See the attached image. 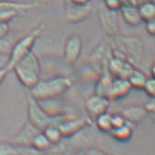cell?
<instances>
[{"label": "cell", "instance_id": "8992f818", "mask_svg": "<svg viewBox=\"0 0 155 155\" xmlns=\"http://www.w3.org/2000/svg\"><path fill=\"white\" fill-rule=\"evenodd\" d=\"M98 15L102 31L107 37L112 38L120 35V24L117 12L107 9L101 4L98 8Z\"/></svg>", "mask_w": 155, "mask_h": 155}, {"label": "cell", "instance_id": "7a4b0ae2", "mask_svg": "<svg viewBox=\"0 0 155 155\" xmlns=\"http://www.w3.org/2000/svg\"><path fill=\"white\" fill-rule=\"evenodd\" d=\"M45 28V24H38L34 28H32V30H30L28 33L24 35L14 44H12L10 52L8 54V62L5 65L9 71L12 70V68L18 62H19L28 54L32 52L36 41L41 36Z\"/></svg>", "mask_w": 155, "mask_h": 155}, {"label": "cell", "instance_id": "44dd1931", "mask_svg": "<svg viewBox=\"0 0 155 155\" xmlns=\"http://www.w3.org/2000/svg\"><path fill=\"white\" fill-rule=\"evenodd\" d=\"M94 123L96 128L104 133H110V130H112V125H111V113L109 111H106L104 113L100 114L97 116L94 120Z\"/></svg>", "mask_w": 155, "mask_h": 155}, {"label": "cell", "instance_id": "8fae6325", "mask_svg": "<svg viewBox=\"0 0 155 155\" xmlns=\"http://www.w3.org/2000/svg\"><path fill=\"white\" fill-rule=\"evenodd\" d=\"M131 90L132 89L126 79L119 78V77H113L110 91L108 94V99L110 101L121 100L127 97Z\"/></svg>", "mask_w": 155, "mask_h": 155}, {"label": "cell", "instance_id": "5b68a950", "mask_svg": "<svg viewBox=\"0 0 155 155\" xmlns=\"http://www.w3.org/2000/svg\"><path fill=\"white\" fill-rule=\"evenodd\" d=\"M92 125V120L68 113L57 126L61 130L63 138H70L82 129Z\"/></svg>", "mask_w": 155, "mask_h": 155}, {"label": "cell", "instance_id": "ac0fdd59", "mask_svg": "<svg viewBox=\"0 0 155 155\" xmlns=\"http://www.w3.org/2000/svg\"><path fill=\"white\" fill-rule=\"evenodd\" d=\"M115 140L124 143L127 142L129 140H130V139L132 138L133 135V125L126 122L124 125L116 128V129H112L110 130V132L109 133Z\"/></svg>", "mask_w": 155, "mask_h": 155}, {"label": "cell", "instance_id": "9a60e30c", "mask_svg": "<svg viewBox=\"0 0 155 155\" xmlns=\"http://www.w3.org/2000/svg\"><path fill=\"white\" fill-rule=\"evenodd\" d=\"M101 73L96 81L95 84V93L101 96H104L108 98V94L110 91V88L111 85V81L113 76L109 72L107 67L101 69Z\"/></svg>", "mask_w": 155, "mask_h": 155}, {"label": "cell", "instance_id": "3957f363", "mask_svg": "<svg viewBox=\"0 0 155 155\" xmlns=\"http://www.w3.org/2000/svg\"><path fill=\"white\" fill-rule=\"evenodd\" d=\"M11 71L15 72L18 81L29 91L40 80L41 68L39 59L32 51L18 62Z\"/></svg>", "mask_w": 155, "mask_h": 155}, {"label": "cell", "instance_id": "5bb4252c", "mask_svg": "<svg viewBox=\"0 0 155 155\" xmlns=\"http://www.w3.org/2000/svg\"><path fill=\"white\" fill-rule=\"evenodd\" d=\"M121 14V17L126 24L131 27H138L142 23V20L140 17L138 7L134 4H123L120 9L119 10Z\"/></svg>", "mask_w": 155, "mask_h": 155}, {"label": "cell", "instance_id": "4316f807", "mask_svg": "<svg viewBox=\"0 0 155 155\" xmlns=\"http://www.w3.org/2000/svg\"><path fill=\"white\" fill-rule=\"evenodd\" d=\"M102 5L109 10L118 12L123 5L121 0H101Z\"/></svg>", "mask_w": 155, "mask_h": 155}, {"label": "cell", "instance_id": "4dcf8cb0", "mask_svg": "<svg viewBox=\"0 0 155 155\" xmlns=\"http://www.w3.org/2000/svg\"><path fill=\"white\" fill-rule=\"evenodd\" d=\"M145 29H146V32L150 37H154V35H155V19H150V20L145 21Z\"/></svg>", "mask_w": 155, "mask_h": 155}, {"label": "cell", "instance_id": "d590c367", "mask_svg": "<svg viewBox=\"0 0 155 155\" xmlns=\"http://www.w3.org/2000/svg\"><path fill=\"white\" fill-rule=\"evenodd\" d=\"M149 77L150 78H154L155 79V62L153 61L150 66V68H149Z\"/></svg>", "mask_w": 155, "mask_h": 155}, {"label": "cell", "instance_id": "d4e9b609", "mask_svg": "<svg viewBox=\"0 0 155 155\" xmlns=\"http://www.w3.org/2000/svg\"><path fill=\"white\" fill-rule=\"evenodd\" d=\"M23 13L14 10V9H4L0 8V22H5V23H9L16 18L21 16Z\"/></svg>", "mask_w": 155, "mask_h": 155}, {"label": "cell", "instance_id": "277c9868", "mask_svg": "<svg viewBox=\"0 0 155 155\" xmlns=\"http://www.w3.org/2000/svg\"><path fill=\"white\" fill-rule=\"evenodd\" d=\"M28 121L35 127L42 130L45 127L54 124L58 125L68 114L51 117L49 116L39 105L37 100H35L29 93L28 94Z\"/></svg>", "mask_w": 155, "mask_h": 155}, {"label": "cell", "instance_id": "83f0119b", "mask_svg": "<svg viewBox=\"0 0 155 155\" xmlns=\"http://www.w3.org/2000/svg\"><path fill=\"white\" fill-rule=\"evenodd\" d=\"M126 120L121 113H111V125L112 129L119 128L126 123Z\"/></svg>", "mask_w": 155, "mask_h": 155}, {"label": "cell", "instance_id": "f546056e", "mask_svg": "<svg viewBox=\"0 0 155 155\" xmlns=\"http://www.w3.org/2000/svg\"><path fill=\"white\" fill-rule=\"evenodd\" d=\"M143 108H144L145 111L147 112V114H150V115L154 114V112H155V101H154V98H150V100L144 103Z\"/></svg>", "mask_w": 155, "mask_h": 155}, {"label": "cell", "instance_id": "52a82bcc", "mask_svg": "<svg viewBox=\"0 0 155 155\" xmlns=\"http://www.w3.org/2000/svg\"><path fill=\"white\" fill-rule=\"evenodd\" d=\"M93 2L85 5H74L65 2V19L68 24H79L90 18L93 11Z\"/></svg>", "mask_w": 155, "mask_h": 155}, {"label": "cell", "instance_id": "7c38bea8", "mask_svg": "<svg viewBox=\"0 0 155 155\" xmlns=\"http://www.w3.org/2000/svg\"><path fill=\"white\" fill-rule=\"evenodd\" d=\"M111 57L110 47L106 43H101L91 54V62L93 66L101 68V69L107 67V63Z\"/></svg>", "mask_w": 155, "mask_h": 155}, {"label": "cell", "instance_id": "7402d4cb", "mask_svg": "<svg viewBox=\"0 0 155 155\" xmlns=\"http://www.w3.org/2000/svg\"><path fill=\"white\" fill-rule=\"evenodd\" d=\"M53 145L51 144V142L48 140V138L44 135V133L41 130L36 135V137L32 140L30 148H32L34 150L38 152H43L48 150Z\"/></svg>", "mask_w": 155, "mask_h": 155}, {"label": "cell", "instance_id": "836d02e7", "mask_svg": "<svg viewBox=\"0 0 155 155\" xmlns=\"http://www.w3.org/2000/svg\"><path fill=\"white\" fill-rule=\"evenodd\" d=\"M86 155H107L104 151L98 149H89L86 150Z\"/></svg>", "mask_w": 155, "mask_h": 155}, {"label": "cell", "instance_id": "603a6c76", "mask_svg": "<svg viewBox=\"0 0 155 155\" xmlns=\"http://www.w3.org/2000/svg\"><path fill=\"white\" fill-rule=\"evenodd\" d=\"M42 132L48 138V140L51 142L52 145H56V144L59 143L63 138L61 130H59V128L57 125H54V124L45 127L42 130Z\"/></svg>", "mask_w": 155, "mask_h": 155}, {"label": "cell", "instance_id": "e0dca14e", "mask_svg": "<svg viewBox=\"0 0 155 155\" xmlns=\"http://www.w3.org/2000/svg\"><path fill=\"white\" fill-rule=\"evenodd\" d=\"M38 7V2H26V1H16V0H0V8L4 9H14L21 13L35 9Z\"/></svg>", "mask_w": 155, "mask_h": 155}, {"label": "cell", "instance_id": "ba28073f", "mask_svg": "<svg viewBox=\"0 0 155 155\" xmlns=\"http://www.w3.org/2000/svg\"><path fill=\"white\" fill-rule=\"evenodd\" d=\"M82 51V40L78 34L70 35L64 45L63 58L68 65L75 64L80 58Z\"/></svg>", "mask_w": 155, "mask_h": 155}, {"label": "cell", "instance_id": "2e32d148", "mask_svg": "<svg viewBox=\"0 0 155 155\" xmlns=\"http://www.w3.org/2000/svg\"><path fill=\"white\" fill-rule=\"evenodd\" d=\"M38 102L39 103L41 108L51 117H58V116H61V115H65L68 113L64 110L63 104L59 101V98L38 101Z\"/></svg>", "mask_w": 155, "mask_h": 155}, {"label": "cell", "instance_id": "f1b7e54d", "mask_svg": "<svg viewBox=\"0 0 155 155\" xmlns=\"http://www.w3.org/2000/svg\"><path fill=\"white\" fill-rule=\"evenodd\" d=\"M12 47V43L6 39V38H0V54H7L8 55Z\"/></svg>", "mask_w": 155, "mask_h": 155}, {"label": "cell", "instance_id": "d6986e66", "mask_svg": "<svg viewBox=\"0 0 155 155\" xmlns=\"http://www.w3.org/2000/svg\"><path fill=\"white\" fill-rule=\"evenodd\" d=\"M137 7L142 22L155 18V4L153 0H142Z\"/></svg>", "mask_w": 155, "mask_h": 155}, {"label": "cell", "instance_id": "1f68e13d", "mask_svg": "<svg viewBox=\"0 0 155 155\" xmlns=\"http://www.w3.org/2000/svg\"><path fill=\"white\" fill-rule=\"evenodd\" d=\"M10 27L9 23L0 22V38H6L9 34Z\"/></svg>", "mask_w": 155, "mask_h": 155}, {"label": "cell", "instance_id": "4fadbf2b", "mask_svg": "<svg viewBox=\"0 0 155 155\" xmlns=\"http://www.w3.org/2000/svg\"><path fill=\"white\" fill-rule=\"evenodd\" d=\"M120 113L122 114L126 121L133 126L140 123L148 115L143 106L140 105H130L129 107H126L122 110Z\"/></svg>", "mask_w": 155, "mask_h": 155}, {"label": "cell", "instance_id": "e575fe53", "mask_svg": "<svg viewBox=\"0 0 155 155\" xmlns=\"http://www.w3.org/2000/svg\"><path fill=\"white\" fill-rule=\"evenodd\" d=\"M92 0H65V2L74 4V5H85L89 2H91Z\"/></svg>", "mask_w": 155, "mask_h": 155}, {"label": "cell", "instance_id": "d6a6232c", "mask_svg": "<svg viewBox=\"0 0 155 155\" xmlns=\"http://www.w3.org/2000/svg\"><path fill=\"white\" fill-rule=\"evenodd\" d=\"M9 72H10V71L8 69V68H7L6 66H4V67H0V85H1V84L4 82L5 79L7 78V76H8V74Z\"/></svg>", "mask_w": 155, "mask_h": 155}, {"label": "cell", "instance_id": "30bf717a", "mask_svg": "<svg viewBox=\"0 0 155 155\" xmlns=\"http://www.w3.org/2000/svg\"><path fill=\"white\" fill-rule=\"evenodd\" d=\"M41 130L39 129H38L28 121L16 134L13 140V143L21 148H30L32 140H34L36 135Z\"/></svg>", "mask_w": 155, "mask_h": 155}, {"label": "cell", "instance_id": "8d00e7d4", "mask_svg": "<svg viewBox=\"0 0 155 155\" xmlns=\"http://www.w3.org/2000/svg\"><path fill=\"white\" fill-rule=\"evenodd\" d=\"M97 1H101V0H97Z\"/></svg>", "mask_w": 155, "mask_h": 155}, {"label": "cell", "instance_id": "9c48e42d", "mask_svg": "<svg viewBox=\"0 0 155 155\" xmlns=\"http://www.w3.org/2000/svg\"><path fill=\"white\" fill-rule=\"evenodd\" d=\"M110 104V101L108 98L94 93L86 99L84 107L89 115V118L91 120H94L100 114L108 111Z\"/></svg>", "mask_w": 155, "mask_h": 155}, {"label": "cell", "instance_id": "ffe728a7", "mask_svg": "<svg viewBox=\"0 0 155 155\" xmlns=\"http://www.w3.org/2000/svg\"><path fill=\"white\" fill-rule=\"evenodd\" d=\"M148 76L140 68H134V69L131 71V73L127 78V81H129L131 89L135 90H142L143 86L146 82Z\"/></svg>", "mask_w": 155, "mask_h": 155}, {"label": "cell", "instance_id": "cb8c5ba5", "mask_svg": "<svg viewBox=\"0 0 155 155\" xmlns=\"http://www.w3.org/2000/svg\"><path fill=\"white\" fill-rule=\"evenodd\" d=\"M0 155H23L20 147L15 145L13 142L3 141L0 142Z\"/></svg>", "mask_w": 155, "mask_h": 155}, {"label": "cell", "instance_id": "6da1fadb", "mask_svg": "<svg viewBox=\"0 0 155 155\" xmlns=\"http://www.w3.org/2000/svg\"><path fill=\"white\" fill-rule=\"evenodd\" d=\"M73 81L67 76L59 75L39 81L29 90V94L37 101L60 98L64 93L70 90Z\"/></svg>", "mask_w": 155, "mask_h": 155}, {"label": "cell", "instance_id": "484cf974", "mask_svg": "<svg viewBox=\"0 0 155 155\" xmlns=\"http://www.w3.org/2000/svg\"><path fill=\"white\" fill-rule=\"evenodd\" d=\"M142 91H144V92L148 95L149 98H154L155 96V79L154 78H150V77L147 78Z\"/></svg>", "mask_w": 155, "mask_h": 155}]
</instances>
